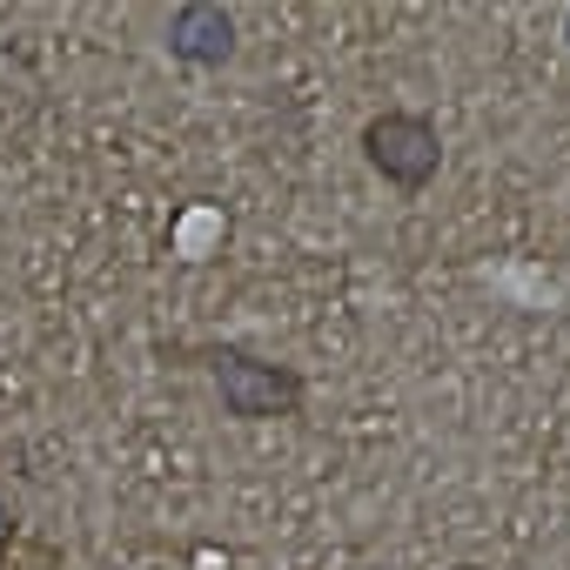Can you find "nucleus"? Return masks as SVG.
I'll use <instances>...</instances> for the list:
<instances>
[{
	"label": "nucleus",
	"instance_id": "4",
	"mask_svg": "<svg viewBox=\"0 0 570 570\" xmlns=\"http://www.w3.org/2000/svg\"><path fill=\"white\" fill-rule=\"evenodd\" d=\"M0 530H8V510H0Z\"/></svg>",
	"mask_w": 570,
	"mask_h": 570
},
{
	"label": "nucleus",
	"instance_id": "1",
	"mask_svg": "<svg viewBox=\"0 0 570 570\" xmlns=\"http://www.w3.org/2000/svg\"><path fill=\"white\" fill-rule=\"evenodd\" d=\"M363 155H370V168L383 175V181H396V188H430L436 181V168H443V141H436V128L423 121V115H376L370 128H363Z\"/></svg>",
	"mask_w": 570,
	"mask_h": 570
},
{
	"label": "nucleus",
	"instance_id": "3",
	"mask_svg": "<svg viewBox=\"0 0 570 570\" xmlns=\"http://www.w3.org/2000/svg\"><path fill=\"white\" fill-rule=\"evenodd\" d=\"M168 55L188 61V68H222L235 55V14L215 8V0H188L168 21Z\"/></svg>",
	"mask_w": 570,
	"mask_h": 570
},
{
	"label": "nucleus",
	"instance_id": "2",
	"mask_svg": "<svg viewBox=\"0 0 570 570\" xmlns=\"http://www.w3.org/2000/svg\"><path fill=\"white\" fill-rule=\"evenodd\" d=\"M215 390L228 403V416H289L303 403V383L275 363H255V356H215Z\"/></svg>",
	"mask_w": 570,
	"mask_h": 570
}]
</instances>
